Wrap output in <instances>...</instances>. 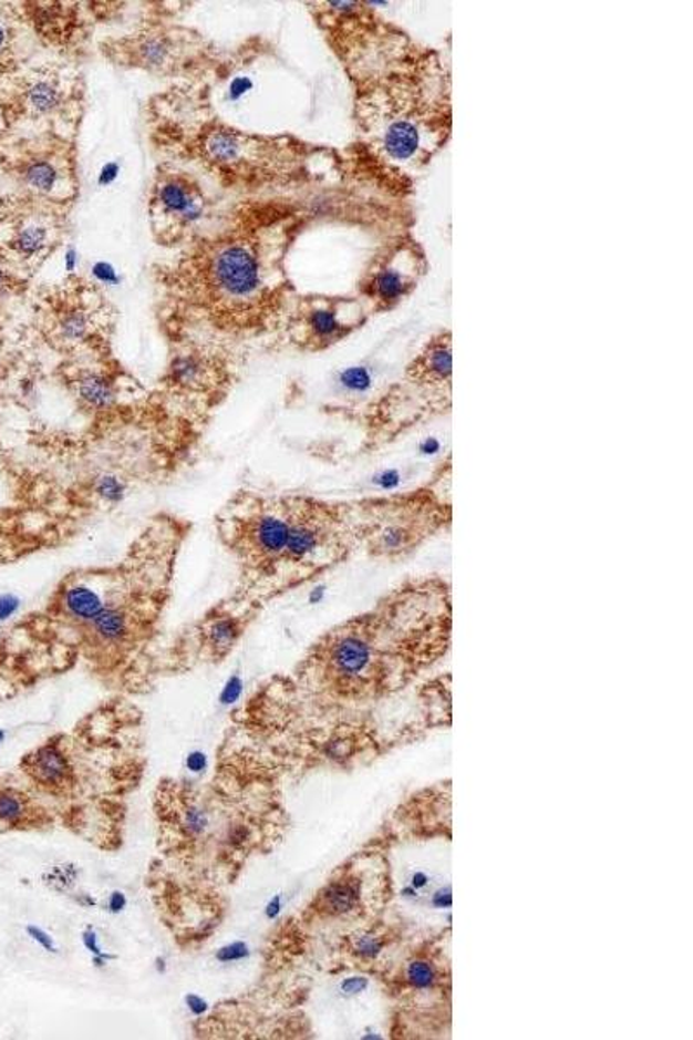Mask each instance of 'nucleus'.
Returning a JSON list of instances; mask_svg holds the SVG:
<instances>
[{
    "label": "nucleus",
    "mask_w": 693,
    "mask_h": 1040,
    "mask_svg": "<svg viewBox=\"0 0 693 1040\" xmlns=\"http://www.w3.org/2000/svg\"><path fill=\"white\" fill-rule=\"evenodd\" d=\"M449 524L451 503L432 486L359 502L361 545L383 560L407 557Z\"/></svg>",
    "instance_id": "obj_1"
},
{
    "label": "nucleus",
    "mask_w": 693,
    "mask_h": 1040,
    "mask_svg": "<svg viewBox=\"0 0 693 1040\" xmlns=\"http://www.w3.org/2000/svg\"><path fill=\"white\" fill-rule=\"evenodd\" d=\"M188 271L189 287L214 311L245 315L263 303V254L250 236L236 235L211 244L189 264Z\"/></svg>",
    "instance_id": "obj_2"
},
{
    "label": "nucleus",
    "mask_w": 693,
    "mask_h": 1040,
    "mask_svg": "<svg viewBox=\"0 0 693 1040\" xmlns=\"http://www.w3.org/2000/svg\"><path fill=\"white\" fill-rule=\"evenodd\" d=\"M6 82V115L12 120H40L56 116L72 96L70 80L54 69H37L24 75L12 73ZM0 82V84H2Z\"/></svg>",
    "instance_id": "obj_3"
},
{
    "label": "nucleus",
    "mask_w": 693,
    "mask_h": 1040,
    "mask_svg": "<svg viewBox=\"0 0 693 1040\" xmlns=\"http://www.w3.org/2000/svg\"><path fill=\"white\" fill-rule=\"evenodd\" d=\"M204 189L184 174H162L152 198V216L156 231L164 236L184 235L204 219L207 212Z\"/></svg>",
    "instance_id": "obj_4"
},
{
    "label": "nucleus",
    "mask_w": 693,
    "mask_h": 1040,
    "mask_svg": "<svg viewBox=\"0 0 693 1040\" xmlns=\"http://www.w3.org/2000/svg\"><path fill=\"white\" fill-rule=\"evenodd\" d=\"M56 223L42 212H21L0 223V256L20 275L44 260L56 244Z\"/></svg>",
    "instance_id": "obj_5"
},
{
    "label": "nucleus",
    "mask_w": 693,
    "mask_h": 1040,
    "mask_svg": "<svg viewBox=\"0 0 693 1040\" xmlns=\"http://www.w3.org/2000/svg\"><path fill=\"white\" fill-rule=\"evenodd\" d=\"M288 538L290 515L287 500H281L251 515L250 523L245 527V543H241L239 550L244 552L248 563L276 573L287 552Z\"/></svg>",
    "instance_id": "obj_6"
},
{
    "label": "nucleus",
    "mask_w": 693,
    "mask_h": 1040,
    "mask_svg": "<svg viewBox=\"0 0 693 1040\" xmlns=\"http://www.w3.org/2000/svg\"><path fill=\"white\" fill-rule=\"evenodd\" d=\"M20 766L40 790L56 793L72 781V766L58 742L49 741L40 745L21 760Z\"/></svg>",
    "instance_id": "obj_7"
},
{
    "label": "nucleus",
    "mask_w": 693,
    "mask_h": 1040,
    "mask_svg": "<svg viewBox=\"0 0 693 1040\" xmlns=\"http://www.w3.org/2000/svg\"><path fill=\"white\" fill-rule=\"evenodd\" d=\"M125 51L131 64L149 72L167 73L180 63L179 42L164 30H152L134 37L125 45Z\"/></svg>",
    "instance_id": "obj_8"
},
{
    "label": "nucleus",
    "mask_w": 693,
    "mask_h": 1040,
    "mask_svg": "<svg viewBox=\"0 0 693 1040\" xmlns=\"http://www.w3.org/2000/svg\"><path fill=\"white\" fill-rule=\"evenodd\" d=\"M42 821L44 813L23 787L0 781V833L33 830Z\"/></svg>",
    "instance_id": "obj_9"
},
{
    "label": "nucleus",
    "mask_w": 693,
    "mask_h": 1040,
    "mask_svg": "<svg viewBox=\"0 0 693 1040\" xmlns=\"http://www.w3.org/2000/svg\"><path fill=\"white\" fill-rule=\"evenodd\" d=\"M14 172L23 188L35 196L54 195L64 184V172L61 171L60 164L42 153H33L20 159Z\"/></svg>",
    "instance_id": "obj_10"
},
{
    "label": "nucleus",
    "mask_w": 693,
    "mask_h": 1040,
    "mask_svg": "<svg viewBox=\"0 0 693 1040\" xmlns=\"http://www.w3.org/2000/svg\"><path fill=\"white\" fill-rule=\"evenodd\" d=\"M217 377V364L207 354L196 351L177 354L168 368V379L184 391H204Z\"/></svg>",
    "instance_id": "obj_11"
},
{
    "label": "nucleus",
    "mask_w": 693,
    "mask_h": 1040,
    "mask_svg": "<svg viewBox=\"0 0 693 1040\" xmlns=\"http://www.w3.org/2000/svg\"><path fill=\"white\" fill-rule=\"evenodd\" d=\"M299 328L303 342L324 347L342 339L349 327L340 319L339 309L330 303H314L303 312Z\"/></svg>",
    "instance_id": "obj_12"
},
{
    "label": "nucleus",
    "mask_w": 693,
    "mask_h": 1040,
    "mask_svg": "<svg viewBox=\"0 0 693 1040\" xmlns=\"http://www.w3.org/2000/svg\"><path fill=\"white\" fill-rule=\"evenodd\" d=\"M84 303L64 302L54 312V333L64 343H79L92 333V318Z\"/></svg>",
    "instance_id": "obj_13"
},
{
    "label": "nucleus",
    "mask_w": 693,
    "mask_h": 1040,
    "mask_svg": "<svg viewBox=\"0 0 693 1040\" xmlns=\"http://www.w3.org/2000/svg\"><path fill=\"white\" fill-rule=\"evenodd\" d=\"M244 631V619L232 618L231 615H217L205 621V643L214 655L223 658L235 647Z\"/></svg>",
    "instance_id": "obj_14"
},
{
    "label": "nucleus",
    "mask_w": 693,
    "mask_h": 1040,
    "mask_svg": "<svg viewBox=\"0 0 693 1040\" xmlns=\"http://www.w3.org/2000/svg\"><path fill=\"white\" fill-rule=\"evenodd\" d=\"M76 392L82 403L92 410H106L115 403L116 391L112 380L97 371H85L76 380Z\"/></svg>",
    "instance_id": "obj_15"
},
{
    "label": "nucleus",
    "mask_w": 693,
    "mask_h": 1040,
    "mask_svg": "<svg viewBox=\"0 0 693 1040\" xmlns=\"http://www.w3.org/2000/svg\"><path fill=\"white\" fill-rule=\"evenodd\" d=\"M411 287L410 272L403 271L397 262H391L385 268H380L373 278V291L375 297L382 302L391 303L406 294V288Z\"/></svg>",
    "instance_id": "obj_16"
},
{
    "label": "nucleus",
    "mask_w": 693,
    "mask_h": 1040,
    "mask_svg": "<svg viewBox=\"0 0 693 1040\" xmlns=\"http://www.w3.org/2000/svg\"><path fill=\"white\" fill-rule=\"evenodd\" d=\"M359 892L355 885L349 882L331 883L319 898V907L330 916H342L351 913L358 904Z\"/></svg>",
    "instance_id": "obj_17"
},
{
    "label": "nucleus",
    "mask_w": 693,
    "mask_h": 1040,
    "mask_svg": "<svg viewBox=\"0 0 693 1040\" xmlns=\"http://www.w3.org/2000/svg\"><path fill=\"white\" fill-rule=\"evenodd\" d=\"M18 33L9 12L0 9V82L17 70Z\"/></svg>",
    "instance_id": "obj_18"
},
{
    "label": "nucleus",
    "mask_w": 693,
    "mask_h": 1040,
    "mask_svg": "<svg viewBox=\"0 0 693 1040\" xmlns=\"http://www.w3.org/2000/svg\"><path fill=\"white\" fill-rule=\"evenodd\" d=\"M79 879V869L73 864L52 865L51 869L45 871L42 882L52 892L66 893L75 886Z\"/></svg>",
    "instance_id": "obj_19"
},
{
    "label": "nucleus",
    "mask_w": 693,
    "mask_h": 1040,
    "mask_svg": "<svg viewBox=\"0 0 693 1040\" xmlns=\"http://www.w3.org/2000/svg\"><path fill=\"white\" fill-rule=\"evenodd\" d=\"M125 491H127V486L116 475H103L96 481V495L103 502L120 503L124 500Z\"/></svg>",
    "instance_id": "obj_20"
},
{
    "label": "nucleus",
    "mask_w": 693,
    "mask_h": 1040,
    "mask_svg": "<svg viewBox=\"0 0 693 1040\" xmlns=\"http://www.w3.org/2000/svg\"><path fill=\"white\" fill-rule=\"evenodd\" d=\"M340 383L349 392H366L371 385V377L366 368H349L340 375Z\"/></svg>",
    "instance_id": "obj_21"
},
{
    "label": "nucleus",
    "mask_w": 693,
    "mask_h": 1040,
    "mask_svg": "<svg viewBox=\"0 0 693 1040\" xmlns=\"http://www.w3.org/2000/svg\"><path fill=\"white\" fill-rule=\"evenodd\" d=\"M407 980L413 987L428 989L435 981V971L428 962L416 961L407 968Z\"/></svg>",
    "instance_id": "obj_22"
},
{
    "label": "nucleus",
    "mask_w": 693,
    "mask_h": 1040,
    "mask_svg": "<svg viewBox=\"0 0 693 1040\" xmlns=\"http://www.w3.org/2000/svg\"><path fill=\"white\" fill-rule=\"evenodd\" d=\"M248 957H250V947L245 941H232V944L224 945L216 954L217 961L224 962V965L244 961Z\"/></svg>",
    "instance_id": "obj_23"
},
{
    "label": "nucleus",
    "mask_w": 693,
    "mask_h": 1040,
    "mask_svg": "<svg viewBox=\"0 0 693 1040\" xmlns=\"http://www.w3.org/2000/svg\"><path fill=\"white\" fill-rule=\"evenodd\" d=\"M18 284H20V275L11 268V264L4 257L0 256V299L14 290Z\"/></svg>",
    "instance_id": "obj_24"
},
{
    "label": "nucleus",
    "mask_w": 693,
    "mask_h": 1040,
    "mask_svg": "<svg viewBox=\"0 0 693 1040\" xmlns=\"http://www.w3.org/2000/svg\"><path fill=\"white\" fill-rule=\"evenodd\" d=\"M241 693H244V680H241L238 675H235V677L229 678L226 686H224L223 692H220V704H235V702L241 698Z\"/></svg>",
    "instance_id": "obj_25"
},
{
    "label": "nucleus",
    "mask_w": 693,
    "mask_h": 1040,
    "mask_svg": "<svg viewBox=\"0 0 693 1040\" xmlns=\"http://www.w3.org/2000/svg\"><path fill=\"white\" fill-rule=\"evenodd\" d=\"M82 940H84L85 949L92 954V957H110V959H115V956H112V954H106L101 950L100 944H97V935L94 929H85L84 935H82Z\"/></svg>",
    "instance_id": "obj_26"
},
{
    "label": "nucleus",
    "mask_w": 693,
    "mask_h": 1040,
    "mask_svg": "<svg viewBox=\"0 0 693 1040\" xmlns=\"http://www.w3.org/2000/svg\"><path fill=\"white\" fill-rule=\"evenodd\" d=\"M27 931H29V935L30 937H32V940H35L37 944L42 945V947H44V949L48 950V953H54V954L58 953V947L56 945H54V940H52L51 935H49V933H45L44 929L37 928V926H29V928H27Z\"/></svg>",
    "instance_id": "obj_27"
},
{
    "label": "nucleus",
    "mask_w": 693,
    "mask_h": 1040,
    "mask_svg": "<svg viewBox=\"0 0 693 1040\" xmlns=\"http://www.w3.org/2000/svg\"><path fill=\"white\" fill-rule=\"evenodd\" d=\"M20 607V600L14 595H2L0 597V621L11 618Z\"/></svg>",
    "instance_id": "obj_28"
},
{
    "label": "nucleus",
    "mask_w": 693,
    "mask_h": 1040,
    "mask_svg": "<svg viewBox=\"0 0 693 1040\" xmlns=\"http://www.w3.org/2000/svg\"><path fill=\"white\" fill-rule=\"evenodd\" d=\"M184 1001H186V1006H188L189 1012L195 1015V1017H204L205 1012H207L208 1008H210L208 1002L205 1001L204 997L198 996V993H188Z\"/></svg>",
    "instance_id": "obj_29"
},
{
    "label": "nucleus",
    "mask_w": 693,
    "mask_h": 1040,
    "mask_svg": "<svg viewBox=\"0 0 693 1040\" xmlns=\"http://www.w3.org/2000/svg\"><path fill=\"white\" fill-rule=\"evenodd\" d=\"M207 765V754L201 753V751H193V753H189L188 758H186V766H188L189 772H204Z\"/></svg>",
    "instance_id": "obj_30"
},
{
    "label": "nucleus",
    "mask_w": 693,
    "mask_h": 1040,
    "mask_svg": "<svg viewBox=\"0 0 693 1040\" xmlns=\"http://www.w3.org/2000/svg\"><path fill=\"white\" fill-rule=\"evenodd\" d=\"M366 980L364 978H349V980L343 981L342 992L345 996H355V993L363 992L366 989Z\"/></svg>",
    "instance_id": "obj_31"
},
{
    "label": "nucleus",
    "mask_w": 693,
    "mask_h": 1040,
    "mask_svg": "<svg viewBox=\"0 0 693 1040\" xmlns=\"http://www.w3.org/2000/svg\"><path fill=\"white\" fill-rule=\"evenodd\" d=\"M127 907V897L125 893L113 892L108 897V910L112 914H120Z\"/></svg>",
    "instance_id": "obj_32"
},
{
    "label": "nucleus",
    "mask_w": 693,
    "mask_h": 1040,
    "mask_svg": "<svg viewBox=\"0 0 693 1040\" xmlns=\"http://www.w3.org/2000/svg\"><path fill=\"white\" fill-rule=\"evenodd\" d=\"M380 949L379 941L375 938L364 937L363 940L358 941V950L364 956H375L376 950Z\"/></svg>",
    "instance_id": "obj_33"
},
{
    "label": "nucleus",
    "mask_w": 693,
    "mask_h": 1040,
    "mask_svg": "<svg viewBox=\"0 0 693 1040\" xmlns=\"http://www.w3.org/2000/svg\"><path fill=\"white\" fill-rule=\"evenodd\" d=\"M281 909H283V898H281V895H276V897L269 902L268 907H266V917H268V919H276V917L281 914Z\"/></svg>",
    "instance_id": "obj_34"
},
{
    "label": "nucleus",
    "mask_w": 693,
    "mask_h": 1040,
    "mask_svg": "<svg viewBox=\"0 0 693 1040\" xmlns=\"http://www.w3.org/2000/svg\"><path fill=\"white\" fill-rule=\"evenodd\" d=\"M76 902H79L80 905H84V907H94V905H97V902L94 900V898L89 897V895L76 898Z\"/></svg>",
    "instance_id": "obj_35"
},
{
    "label": "nucleus",
    "mask_w": 693,
    "mask_h": 1040,
    "mask_svg": "<svg viewBox=\"0 0 693 1040\" xmlns=\"http://www.w3.org/2000/svg\"><path fill=\"white\" fill-rule=\"evenodd\" d=\"M321 597H323V588H318V590H314L311 594V603L318 604L319 600H321Z\"/></svg>",
    "instance_id": "obj_36"
},
{
    "label": "nucleus",
    "mask_w": 693,
    "mask_h": 1040,
    "mask_svg": "<svg viewBox=\"0 0 693 1040\" xmlns=\"http://www.w3.org/2000/svg\"><path fill=\"white\" fill-rule=\"evenodd\" d=\"M4 738H6L4 730H0V742L4 741Z\"/></svg>",
    "instance_id": "obj_37"
}]
</instances>
